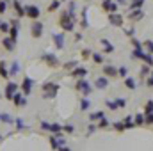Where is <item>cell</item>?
Returning a JSON list of instances; mask_svg holds the SVG:
<instances>
[{
	"mask_svg": "<svg viewBox=\"0 0 153 151\" xmlns=\"http://www.w3.org/2000/svg\"><path fill=\"white\" fill-rule=\"evenodd\" d=\"M102 117H105V115H103V112H94V114H91V121H98V119H102Z\"/></svg>",
	"mask_w": 153,
	"mask_h": 151,
	"instance_id": "4fadbf2b",
	"label": "cell"
},
{
	"mask_svg": "<svg viewBox=\"0 0 153 151\" xmlns=\"http://www.w3.org/2000/svg\"><path fill=\"white\" fill-rule=\"evenodd\" d=\"M132 44H134V48H139V50H143V43H141L139 39H132Z\"/></svg>",
	"mask_w": 153,
	"mask_h": 151,
	"instance_id": "ffe728a7",
	"label": "cell"
},
{
	"mask_svg": "<svg viewBox=\"0 0 153 151\" xmlns=\"http://www.w3.org/2000/svg\"><path fill=\"white\" fill-rule=\"evenodd\" d=\"M93 61L98 62V64H102V62H103V55H102V53H94V55H93Z\"/></svg>",
	"mask_w": 153,
	"mask_h": 151,
	"instance_id": "5bb4252c",
	"label": "cell"
},
{
	"mask_svg": "<svg viewBox=\"0 0 153 151\" xmlns=\"http://www.w3.org/2000/svg\"><path fill=\"white\" fill-rule=\"evenodd\" d=\"M143 61H144V62H146L148 66H153V57H152V53H144Z\"/></svg>",
	"mask_w": 153,
	"mask_h": 151,
	"instance_id": "30bf717a",
	"label": "cell"
},
{
	"mask_svg": "<svg viewBox=\"0 0 153 151\" xmlns=\"http://www.w3.org/2000/svg\"><path fill=\"white\" fill-rule=\"evenodd\" d=\"M25 13H27V16H30V18H38V16H39V9H38V7H34V5L27 7V9H25Z\"/></svg>",
	"mask_w": 153,
	"mask_h": 151,
	"instance_id": "277c9868",
	"label": "cell"
},
{
	"mask_svg": "<svg viewBox=\"0 0 153 151\" xmlns=\"http://www.w3.org/2000/svg\"><path fill=\"white\" fill-rule=\"evenodd\" d=\"M148 73H152V71L148 70V66H143V75H148Z\"/></svg>",
	"mask_w": 153,
	"mask_h": 151,
	"instance_id": "83f0119b",
	"label": "cell"
},
{
	"mask_svg": "<svg viewBox=\"0 0 153 151\" xmlns=\"http://www.w3.org/2000/svg\"><path fill=\"white\" fill-rule=\"evenodd\" d=\"M148 85H150V87H152V85H153V71H152V76L148 78Z\"/></svg>",
	"mask_w": 153,
	"mask_h": 151,
	"instance_id": "f546056e",
	"label": "cell"
},
{
	"mask_svg": "<svg viewBox=\"0 0 153 151\" xmlns=\"http://www.w3.org/2000/svg\"><path fill=\"white\" fill-rule=\"evenodd\" d=\"M117 75H119V76H125V78H126V75H128V68H126V66H121V68L117 70Z\"/></svg>",
	"mask_w": 153,
	"mask_h": 151,
	"instance_id": "7c38bea8",
	"label": "cell"
},
{
	"mask_svg": "<svg viewBox=\"0 0 153 151\" xmlns=\"http://www.w3.org/2000/svg\"><path fill=\"white\" fill-rule=\"evenodd\" d=\"M144 123V114H137L135 115V124H143Z\"/></svg>",
	"mask_w": 153,
	"mask_h": 151,
	"instance_id": "2e32d148",
	"label": "cell"
},
{
	"mask_svg": "<svg viewBox=\"0 0 153 151\" xmlns=\"http://www.w3.org/2000/svg\"><path fill=\"white\" fill-rule=\"evenodd\" d=\"M76 89H78V91H82V93H85V94H87V93H91V85H89L85 80H78Z\"/></svg>",
	"mask_w": 153,
	"mask_h": 151,
	"instance_id": "6da1fadb",
	"label": "cell"
},
{
	"mask_svg": "<svg viewBox=\"0 0 153 151\" xmlns=\"http://www.w3.org/2000/svg\"><path fill=\"white\" fill-rule=\"evenodd\" d=\"M125 85H126L128 89H135V87H137V85H135V80H134V78H126V80H125Z\"/></svg>",
	"mask_w": 153,
	"mask_h": 151,
	"instance_id": "9c48e42d",
	"label": "cell"
},
{
	"mask_svg": "<svg viewBox=\"0 0 153 151\" xmlns=\"http://www.w3.org/2000/svg\"><path fill=\"white\" fill-rule=\"evenodd\" d=\"M114 126H116V130H119V132H121V130H125V124H123V123H116Z\"/></svg>",
	"mask_w": 153,
	"mask_h": 151,
	"instance_id": "4316f807",
	"label": "cell"
},
{
	"mask_svg": "<svg viewBox=\"0 0 153 151\" xmlns=\"http://www.w3.org/2000/svg\"><path fill=\"white\" fill-rule=\"evenodd\" d=\"M143 4H144V0H134V2H132V7L137 9V7H141Z\"/></svg>",
	"mask_w": 153,
	"mask_h": 151,
	"instance_id": "44dd1931",
	"label": "cell"
},
{
	"mask_svg": "<svg viewBox=\"0 0 153 151\" xmlns=\"http://www.w3.org/2000/svg\"><path fill=\"white\" fill-rule=\"evenodd\" d=\"M109 21H111L112 25H123V18H121L119 14H116V13L109 14Z\"/></svg>",
	"mask_w": 153,
	"mask_h": 151,
	"instance_id": "7a4b0ae2",
	"label": "cell"
},
{
	"mask_svg": "<svg viewBox=\"0 0 153 151\" xmlns=\"http://www.w3.org/2000/svg\"><path fill=\"white\" fill-rule=\"evenodd\" d=\"M107 107H109V109H112V110H116V109H117V105H116L114 101H109V100H107Z\"/></svg>",
	"mask_w": 153,
	"mask_h": 151,
	"instance_id": "d4e9b609",
	"label": "cell"
},
{
	"mask_svg": "<svg viewBox=\"0 0 153 151\" xmlns=\"http://www.w3.org/2000/svg\"><path fill=\"white\" fill-rule=\"evenodd\" d=\"M144 46H146V50L153 55V41H144Z\"/></svg>",
	"mask_w": 153,
	"mask_h": 151,
	"instance_id": "ac0fdd59",
	"label": "cell"
},
{
	"mask_svg": "<svg viewBox=\"0 0 153 151\" xmlns=\"http://www.w3.org/2000/svg\"><path fill=\"white\" fill-rule=\"evenodd\" d=\"M103 73L107 76H114V75H117V70H116L114 66H105L103 68Z\"/></svg>",
	"mask_w": 153,
	"mask_h": 151,
	"instance_id": "5b68a950",
	"label": "cell"
},
{
	"mask_svg": "<svg viewBox=\"0 0 153 151\" xmlns=\"http://www.w3.org/2000/svg\"><path fill=\"white\" fill-rule=\"evenodd\" d=\"M14 87H16L14 84H9V85H7V89H5V94H7V98H11V94H13V91H14Z\"/></svg>",
	"mask_w": 153,
	"mask_h": 151,
	"instance_id": "9a60e30c",
	"label": "cell"
},
{
	"mask_svg": "<svg viewBox=\"0 0 153 151\" xmlns=\"http://www.w3.org/2000/svg\"><path fill=\"white\" fill-rule=\"evenodd\" d=\"M85 73H87V70H85V68H78V70H75V73H73V75H76V76H84Z\"/></svg>",
	"mask_w": 153,
	"mask_h": 151,
	"instance_id": "e0dca14e",
	"label": "cell"
},
{
	"mask_svg": "<svg viewBox=\"0 0 153 151\" xmlns=\"http://www.w3.org/2000/svg\"><path fill=\"white\" fill-rule=\"evenodd\" d=\"M4 46L11 50V48H13V39H5V41H4Z\"/></svg>",
	"mask_w": 153,
	"mask_h": 151,
	"instance_id": "7402d4cb",
	"label": "cell"
},
{
	"mask_svg": "<svg viewBox=\"0 0 153 151\" xmlns=\"http://www.w3.org/2000/svg\"><path fill=\"white\" fill-rule=\"evenodd\" d=\"M41 34H43V25L41 23H32V36L39 38Z\"/></svg>",
	"mask_w": 153,
	"mask_h": 151,
	"instance_id": "3957f363",
	"label": "cell"
},
{
	"mask_svg": "<svg viewBox=\"0 0 153 151\" xmlns=\"http://www.w3.org/2000/svg\"><path fill=\"white\" fill-rule=\"evenodd\" d=\"M87 107H89V101H87V100H82V103H80V109H82V110H85Z\"/></svg>",
	"mask_w": 153,
	"mask_h": 151,
	"instance_id": "cb8c5ba5",
	"label": "cell"
},
{
	"mask_svg": "<svg viewBox=\"0 0 153 151\" xmlns=\"http://www.w3.org/2000/svg\"><path fill=\"white\" fill-rule=\"evenodd\" d=\"M143 14H144V13L141 11V7H137V11H134V13L130 14V18H132V20H141V18H143Z\"/></svg>",
	"mask_w": 153,
	"mask_h": 151,
	"instance_id": "ba28073f",
	"label": "cell"
},
{
	"mask_svg": "<svg viewBox=\"0 0 153 151\" xmlns=\"http://www.w3.org/2000/svg\"><path fill=\"white\" fill-rule=\"evenodd\" d=\"M103 7H105L107 11H112V13H114V11H116V7H117V5H116V4L112 2V0H105V2H103Z\"/></svg>",
	"mask_w": 153,
	"mask_h": 151,
	"instance_id": "52a82bcc",
	"label": "cell"
},
{
	"mask_svg": "<svg viewBox=\"0 0 153 151\" xmlns=\"http://www.w3.org/2000/svg\"><path fill=\"white\" fill-rule=\"evenodd\" d=\"M146 107H148V110H150V112H153V101H148V105H146Z\"/></svg>",
	"mask_w": 153,
	"mask_h": 151,
	"instance_id": "f1b7e54d",
	"label": "cell"
},
{
	"mask_svg": "<svg viewBox=\"0 0 153 151\" xmlns=\"http://www.w3.org/2000/svg\"><path fill=\"white\" fill-rule=\"evenodd\" d=\"M57 7H59V2H53V4H52V5H50V7H48V11H50V13H52V11H55V9H57Z\"/></svg>",
	"mask_w": 153,
	"mask_h": 151,
	"instance_id": "484cf974",
	"label": "cell"
},
{
	"mask_svg": "<svg viewBox=\"0 0 153 151\" xmlns=\"http://www.w3.org/2000/svg\"><path fill=\"white\" fill-rule=\"evenodd\" d=\"M102 44H103L105 52H112V50H114V46H112V44H111V43H109L107 39H103V41H102Z\"/></svg>",
	"mask_w": 153,
	"mask_h": 151,
	"instance_id": "8fae6325",
	"label": "cell"
},
{
	"mask_svg": "<svg viewBox=\"0 0 153 151\" xmlns=\"http://www.w3.org/2000/svg\"><path fill=\"white\" fill-rule=\"evenodd\" d=\"M144 114H146V123L148 124H153V112L148 110V112H144Z\"/></svg>",
	"mask_w": 153,
	"mask_h": 151,
	"instance_id": "d6986e66",
	"label": "cell"
},
{
	"mask_svg": "<svg viewBox=\"0 0 153 151\" xmlns=\"http://www.w3.org/2000/svg\"><path fill=\"white\" fill-rule=\"evenodd\" d=\"M94 84H96V87H98V89H105V87L109 85V80H107V78H98Z\"/></svg>",
	"mask_w": 153,
	"mask_h": 151,
	"instance_id": "8992f818",
	"label": "cell"
},
{
	"mask_svg": "<svg viewBox=\"0 0 153 151\" xmlns=\"http://www.w3.org/2000/svg\"><path fill=\"white\" fill-rule=\"evenodd\" d=\"M116 105H117V109H119V107H125V105H126V101H125L123 98H117V101H116Z\"/></svg>",
	"mask_w": 153,
	"mask_h": 151,
	"instance_id": "603a6c76",
	"label": "cell"
}]
</instances>
